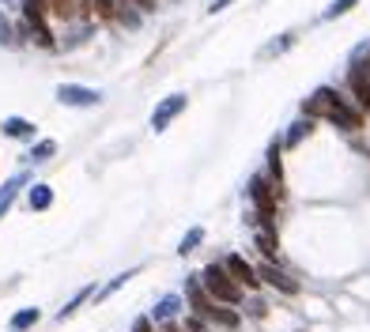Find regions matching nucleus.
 Returning a JSON list of instances; mask_svg holds the SVG:
<instances>
[{"mask_svg":"<svg viewBox=\"0 0 370 332\" xmlns=\"http://www.w3.org/2000/svg\"><path fill=\"white\" fill-rule=\"evenodd\" d=\"M302 117H310V121L321 117V121H329V125L344 128V133H359V128H363V113L351 106V99H344L333 87H318V91L302 102Z\"/></svg>","mask_w":370,"mask_h":332,"instance_id":"1","label":"nucleus"},{"mask_svg":"<svg viewBox=\"0 0 370 332\" xmlns=\"http://www.w3.org/2000/svg\"><path fill=\"white\" fill-rule=\"evenodd\" d=\"M197 280L220 306H231V310H242V306H246V291L238 287L235 276H231L227 268H223V261H208L204 268L197 272Z\"/></svg>","mask_w":370,"mask_h":332,"instance_id":"2","label":"nucleus"},{"mask_svg":"<svg viewBox=\"0 0 370 332\" xmlns=\"http://www.w3.org/2000/svg\"><path fill=\"white\" fill-rule=\"evenodd\" d=\"M348 95L359 113H370V42H359L348 57Z\"/></svg>","mask_w":370,"mask_h":332,"instance_id":"3","label":"nucleus"},{"mask_svg":"<svg viewBox=\"0 0 370 332\" xmlns=\"http://www.w3.org/2000/svg\"><path fill=\"white\" fill-rule=\"evenodd\" d=\"M57 102L61 106H76V110H91V106H102V91L84 87V84H61L57 87Z\"/></svg>","mask_w":370,"mask_h":332,"instance_id":"4","label":"nucleus"},{"mask_svg":"<svg viewBox=\"0 0 370 332\" xmlns=\"http://www.w3.org/2000/svg\"><path fill=\"white\" fill-rule=\"evenodd\" d=\"M257 276H261V287H272V291H280V295H287V298H295L302 291L299 280H291L276 261H264L261 268H257Z\"/></svg>","mask_w":370,"mask_h":332,"instance_id":"5","label":"nucleus"},{"mask_svg":"<svg viewBox=\"0 0 370 332\" xmlns=\"http://www.w3.org/2000/svg\"><path fill=\"white\" fill-rule=\"evenodd\" d=\"M223 268L235 276V283L242 291H261V276H257V268L246 261L242 253H227V257H223Z\"/></svg>","mask_w":370,"mask_h":332,"instance_id":"6","label":"nucleus"},{"mask_svg":"<svg viewBox=\"0 0 370 332\" xmlns=\"http://www.w3.org/2000/svg\"><path fill=\"white\" fill-rule=\"evenodd\" d=\"M185 106H189V95H166V99L151 110V128H155V133H166L171 121L178 117V113H185Z\"/></svg>","mask_w":370,"mask_h":332,"instance_id":"7","label":"nucleus"},{"mask_svg":"<svg viewBox=\"0 0 370 332\" xmlns=\"http://www.w3.org/2000/svg\"><path fill=\"white\" fill-rule=\"evenodd\" d=\"M185 313H189V310H185V298L182 295H163L155 306H151L148 318H151V325L159 329V325H166V321H182Z\"/></svg>","mask_w":370,"mask_h":332,"instance_id":"8","label":"nucleus"},{"mask_svg":"<svg viewBox=\"0 0 370 332\" xmlns=\"http://www.w3.org/2000/svg\"><path fill=\"white\" fill-rule=\"evenodd\" d=\"M30 185V174L27 170H19V174H12L4 185H0V219H4L8 212H12V204H15V197H19L23 189Z\"/></svg>","mask_w":370,"mask_h":332,"instance_id":"9","label":"nucleus"},{"mask_svg":"<svg viewBox=\"0 0 370 332\" xmlns=\"http://www.w3.org/2000/svg\"><path fill=\"white\" fill-rule=\"evenodd\" d=\"M27 208L30 212H50L53 208V189L46 182H30L27 185Z\"/></svg>","mask_w":370,"mask_h":332,"instance_id":"10","label":"nucleus"},{"mask_svg":"<svg viewBox=\"0 0 370 332\" xmlns=\"http://www.w3.org/2000/svg\"><path fill=\"white\" fill-rule=\"evenodd\" d=\"M140 268H144V264H133V268H125V272H117V276H114V280H110V283H102V287H99V291H95V302H106V298H110V295H117V291H121V287H125V283H133L136 276H140Z\"/></svg>","mask_w":370,"mask_h":332,"instance_id":"11","label":"nucleus"},{"mask_svg":"<svg viewBox=\"0 0 370 332\" xmlns=\"http://www.w3.org/2000/svg\"><path fill=\"white\" fill-rule=\"evenodd\" d=\"M38 321H42V310L38 306H23V310H15L8 318V332H30L38 329Z\"/></svg>","mask_w":370,"mask_h":332,"instance_id":"12","label":"nucleus"},{"mask_svg":"<svg viewBox=\"0 0 370 332\" xmlns=\"http://www.w3.org/2000/svg\"><path fill=\"white\" fill-rule=\"evenodd\" d=\"M46 8H50V15H53V19H61V23H72L76 15H87L84 0H46Z\"/></svg>","mask_w":370,"mask_h":332,"instance_id":"13","label":"nucleus"},{"mask_svg":"<svg viewBox=\"0 0 370 332\" xmlns=\"http://www.w3.org/2000/svg\"><path fill=\"white\" fill-rule=\"evenodd\" d=\"M0 133H4L8 140H35V125H30L27 117H4Z\"/></svg>","mask_w":370,"mask_h":332,"instance_id":"14","label":"nucleus"},{"mask_svg":"<svg viewBox=\"0 0 370 332\" xmlns=\"http://www.w3.org/2000/svg\"><path fill=\"white\" fill-rule=\"evenodd\" d=\"M91 35H95V27H91V23H76V27L68 30V38H61V42H57V50L72 53V50H79L84 42H91Z\"/></svg>","mask_w":370,"mask_h":332,"instance_id":"15","label":"nucleus"},{"mask_svg":"<svg viewBox=\"0 0 370 332\" xmlns=\"http://www.w3.org/2000/svg\"><path fill=\"white\" fill-rule=\"evenodd\" d=\"M95 291H99V287H95V283H87V287H79V291H76V295H72V298H68V302H64V306H61V310H57V321H68V318H72V313H79V306H84V302H87V298H95Z\"/></svg>","mask_w":370,"mask_h":332,"instance_id":"16","label":"nucleus"},{"mask_svg":"<svg viewBox=\"0 0 370 332\" xmlns=\"http://www.w3.org/2000/svg\"><path fill=\"white\" fill-rule=\"evenodd\" d=\"M204 238H208L204 226H189V231L182 234V242H178V257H193L200 246H204Z\"/></svg>","mask_w":370,"mask_h":332,"instance_id":"17","label":"nucleus"},{"mask_svg":"<svg viewBox=\"0 0 370 332\" xmlns=\"http://www.w3.org/2000/svg\"><path fill=\"white\" fill-rule=\"evenodd\" d=\"M310 133H313V121H310V117H302V121H295V125L287 128V136H284V140H280V144H284V148H291V151H295V148H299V144L306 140Z\"/></svg>","mask_w":370,"mask_h":332,"instance_id":"18","label":"nucleus"},{"mask_svg":"<svg viewBox=\"0 0 370 332\" xmlns=\"http://www.w3.org/2000/svg\"><path fill=\"white\" fill-rule=\"evenodd\" d=\"M53 155H57V140H38V144H30V151H27V159H30L35 166L50 163Z\"/></svg>","mask_w":370,"mask_h":332,"instance_id":"19","label":"nucleus"},{"mask_svg":"<svg viewBox=\"0 0 370 332\" xmlns=\"http://www.w3.org/2000/svg\"><path fill=\"white\" fill-rule=\"evenodd\" d=\"M19 42L23 38H19V30H15V23L0 12V46H19Z\"/></svg>","mask_w":370,"mask_h":332,"instance_id":"20","label":"nucleus"},{"mask_svg":"<svg viewBox=\"0 0 370 332\" xmlns=\"http://www.w3.org/2000/svg\"><path fill=\"white\" fill-rule=\"evenodd\" d=\"M295 46V30H287L284 38H280V42H269L264 46V57H280V53H287Z\"/></svg>","mask_w":370,"mask_h":332,"instance_id":"21","label":"nucleus"},{"mask_svg":"<svg viewBox=\"0 0 370 332\" xmlns=\"http://www.w3.org/2000/svg\"><path fill=\"white\" fill-rule=\"evenodd\" d=\"M356 4H359V0H333V4L325 8V19H336V15H348Z\"/></svg>","mask_w":370,"mask_h":332,"instance_id":"22","label":"nucleus"},{"mask_svg":"<svg viewBox=\"0 0 370 332\" xmlns=\"http://www.w3.org/2000/svg\"><path fill=\"white\" fill-rule=\"evenodd\" d=\"M117 19H121L125 27H140V12H136L133 4H128V8H117Z\"/></svg>","mask_w":370,"mask_h":332,"instance_id":"23","label":"nucleus"},{"mask_svg":"<svg viewBox=\"0 0 370 332\" xmlns=\"http://www.w3.org/2000/svg\"><path fill=\"white\" fill-rule=\"evenodd\" d=\"M133 332H155V325H151V318H148V313H144V318H136Z\"/></svg>","mask_w":370,"mask_h":332,"instance_id":"24","label":"nucleus"},{"mask_svg":"<svg viewBox=\"0 0 370 332\" xmlns=\"http://www.w3.org/2000/svg\"><path fill=\"white\" fill-rule=\"evenodd\" d=\"M231 4H235V0H212V4H208V12H223V8H231Z\"/></svg>","mask_w":370,"mask_h":332,"instance_id":"25","label":"nucleus"},{"mask_svg":"<svg viewBox=\"0 0 370 332\" xmlns=\"http://www.w3.org/2000/svg\"><path fill=\"white\" fill-rule=\"evenodd\" d=\"M159 332H185L182 321H166V325H159Z\"/></svg>","mask_w":370,"mask_h":332,"instance_id":"26","label":"nucleus"},{"mask_svg":"<svg viewBox=\"0 0 370 332\" xmlns=\"http://www.w3.org/2000/svg\"><path fill=\"white\" fill-rule=\"evenodd\" d=\"M117 8H128V4H140V0H114Z\"/></svg>","mask_w":370,"mask_h":332,"instance_id":"27","label":"nucleus"},{"mask_svg":"<svg viewBox=\"0 0 370 332\" xmlns=\"http://www.w3.org/2000/svg\"><path fill=\"white\" fill-rule=\"evenodd\" d=\"M0 4H15V0H0Z\"/></svg>","mask_w":370,"mask_h":332,"instance_id":"28","label":"nucleus"}]
</instances>
